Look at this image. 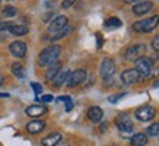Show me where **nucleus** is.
Here are the masks:
<instances>
[{"label":"nucleus","mask_w":159,"mask_h":146,"mask_svg":"<svg viewBox=\"0 0 159 146\" xmlns=\"http://www.w3.org/2000/svg\"><path fill=\"white\" fill-rule=\"evenodd\" d=\"M60 53H61V48H60L58 45L45 47V48L39 53V57H38L39 66H51V64L57 63L58 57H60Z\"/></svg>","instance_id":"nucleus-1"},{"label":"nucleus","mask_w":159,"mask_h":146,"mask_svg":"<svg viewBox=\"0 0 159 146\" xmlns=\"http://www.w3.org/2000/svg\"><path fill=\"white\" fill-rule=\"evenodd\" d=\"M159 25V16H152V18H148V19L139 21V22H134L133 25V29L136 32H142V34H146V32H150L153 31L156 26Z\"/></svg>","instance_id":"nucleus-2"},{"label":"nucleus","mask_w":159,"mask_h":146,"mask_svg":"<svg viewBox=\"0 0 159 146\" xmlns=\"http://www.w3.org/2000/svg\"><path fill=\"white\" fill-rule=\"evenodd\" d=\"M152 66H153V62H152V58H149V57H140L139 60H136V70L140 73L142 78L150 75Z\"/></svg>","instance_id":"nucleus-3"},{"label":"nucleus","mask_w":159,"mask_h":146,"mask_svg":"<svg viewBox=\"0 0 159 146\" xmlns=\"http://www.w3.org/2000/svg\"><path fill=\"white\" fill-rule=\"evenodd\" d=\"M146 51V47L143 44H134L130 45L129 48L125 50V58L130 60V62H136L140 57H143V53Z\"/></svg>","instance_id":"nucleus-4"},{"label":"nucleus","mask_w":159,"mask_h":146,"mask_svg":"<svg viewBox=\"0 0 159 146\" xmlns=\"http://www.w3.org/2000/svg\"><path fill=\"white\" fill-rule=\"evenodd\" d=\"M99 73H101V76L104 80L112 78L114 73H116V63H114V60H111V58H104L102 63H101Z\"/></svg>","instance_id":"nucleus-5"},{"label":"nucleus","mask_w":159,"mask_h":146,"mask_svg":"<svg viewBox=\"0 0 159 146\" xmlns=\"http://www.w3.org/2000/svg\"><path fill=\"white\" fill-rule=\"evenodd\" d=\"M85 79H86V70L85 69H77V70H75V72H72L69 75L66 83H67L69 88H75L77 85H80Z\"/></svg>","instance_id":"nucleus-6"},{"label":"nucleus","mask_w":159,"mask_h":146,"mask_svg":"<svg viewBox=\"0 0 159 146\" xmlns=\"http://www.w3.org/2000/svg\"><path fill=\"white\" fill-rule=\"evenodd\" d=\"M155 114H156V110L150 105H143L136 110V118L139 121H150L155 117Z\"/></svg>","instance_id":"nucleus-7"},{"label":"nucleus","mask_w":159,"mask_h":146,"mask_svg":"<svg viewBox=\"0 0 159 146\" xmlns=\"http://www.w3.org/2000/svg\"><path fill=\"white\" fill-rule=\"evenodd\" d=\"M116 126L123 133H130L133 130V123H131L130 117L127 116V114H118L116 117Z\"/></svg>","instance_id":"nucleus-8"},{"label":"nucleus","mask_w":159,"mask_h":146,"mask_svg":"<svg viewBox=\"0 0 159 146\" xmlns=\"http://www.w3.org/2000/svg\"><path fill=\"white\" fill-rule=\"evenodd\" d=\"M67 24H69L67 16L60 15V16H57V18H54V19L51 21V24H50V26H48V31L51 34H57L58 31H61L63 28H66Z\"/></svg>","instance_id":"nucleus-9"},{"label":"nucleus","mask_w":159,"mask_h":146,"mask_svg":"<svg viewBox=\"0 0 159 146\" xmlns=\"http://www.w3.org/2000/svg\"><path fill=\"white\" fill-rule=\"evenodd\" d=\"M140 79H142V76L136 69H127V70L121 73V80H123L124 85H131L134 82H139Z\"/></svg>","instance_id":"nucleus-10"},{"label":"nucleus","mask_w":159,"mask_h":146,"mask_svg":"<svg viewBox=\"0 0 159 146\" xmlns=\"http://www.w3.org/2000/svg\"><path fill=\"white\" fill-rule=\"evenodd\" d=\"M9 50L15 57L22 58V57H25V54H26V50L28 48H26V44L22 43V41H13V43L9 45Z\"/></svg>","instance_id":"nucleus-11"},{"label":"nucleus","mask_w":159,"mask_h":146,"mask_svg":"<svg viewBox=\"0 0 159 146\" xmlns=\"http://www.w3.org/2000/svg\"><path fill=\"white\" fill-rule=\"evenodd\" d=\"M152 7H153V3H152V2H140V3L133 6V13L140 16V15H145L146 12L152 10Z\"/></svg>","instance_id":"nucleus-12"},{"label":"nucleus","mask_w":159,"mask_h":146,"mask_svg":"<svg viewBox=\"0 0 159 146\" xmlns=\"http://www.w3.org/2000/svg\"><path fill=\"white\" fill-rule=\"evenodd\" d=\"M47 107H44V105H31V107H28L26 110H25V112H26V116L29 117H41L44 116V114H47Z\"/></svg>","instance_id":"nucleus-13"},{"label":"nucleus","mask_w":159,"mask_h":146,"mask_svg":"<svg viewBox=\"0 0 159 146\" xmlns=\"http://www.w3.org/2000/svg\"><path fill=\"white\" fill-rule=\"evenodd\" d=\"M69 75H70V72H69L67 69H61L60 72L56 75V78L53 79V85L56 88H60L63 86L64 83L67 82V78H69Z\"/></svg>","instance_id":"nucleus-14"},{"label":"nucleus","mask_w":159,"mask_h":146,"mask_svg":"<svg viewBox=\"0 0 159 146\" xmlns=\"http://www.w3.org/2000/svg\"><path fill=\"white\" fill-rule=\"evenodd\" d=\"M102 117H104V111H102V108L91 107L89 110H88V118H89L92 123H99L102 120Z\"/></svg>","instance_id":"nucleus-15"},{"label":"nucleus","mask_w":159,"mask_h":146,"mask_svg":"<svg viewBox=\"0 0 159 146\" xmlns=\"http://www.w3.org/2000/svg\"><path fill=\"white\" fill-rule=\"evenodd\" d=\"M44 129H45V121H43V120H34V121H29L26 124V130L32 135H37L39 131H43Z\"/></svg>","instance_id":"nucleus-16"},{"label":"nucleus","mask_w":159,"mask_h":146,"mask_svg":"<svg viewBox=\"0 0 159 146\" xmlns=\"http://www.w3.org/2000/svg\"><path fill=\"white\" fill-rule=\"evenodd\" d=\"M61 140V135L60 133H51L48 136H45L41 140V145L43 146H56L57 143H60Z\"/></svg>","instance_id":"nucleus-17"},{"label":"nucleus","mask_w":159,"mask_h":146,"mask_svg":"<svg viewBox=\"0 0 159 146\" xmlns=\"http://www.w3.org/2000/svg\"><path fill=\"white\" fill-rule=\"evenodd\" d=\"M60 70H61V64L58 63V62L51 64V66H48L47 72H45V79H47V80H53V79L56 78V75H57Z\"/></svg>","instance_id":"nucleus-18"},{"label":"nucleus","mask_w":159,"mask_h":146,"mask_svg":"<svg viewBox=\"0 0 159 146\" xmlns=\"http://www.w3.org/2000/svg\"><path fill=\"white\" fill-rule=\"evenodd\" d=\"M28 31H29V28L26 26V25H13V26L9 29L10 34L16 35V37H22V35H26V34H28Z\"/></svg>","instance_id":"nucleus-19"},{"label":"nucleus","mask_w":159,"mask_h":146,"mask_svg":"<svg viewBox=\"0 0 159 146\" xmlns=\"http://www.w3.org/2000/svg\"><path fill=\"white\" fill-rule=\"evenodd\" d=\"M148 143V136L145 133H137L131 137V145L133 146H145Z\"/></svg>","instance_id":"nucleus-20"},{"label":"nucleus","mask_w":159,"mask_h":146,"mask_svg":"<svg viewBox=\"0 0 159 146\" xmlns=\"http://www.w3.org/2000/svg\"><path fill=\"white\" fill-rule=\"evenodd\" d=\"M12 73H13L16 78H24L25 76V70H24V66L20 63H13L12 64Z\"/></svg>","instance_id":"nucleus-21"},{"label":"nucleus","mask_w":159,"mask_h":146,"mask_svg":"<svg viewBox=\"0 0 159 146\" xmlns=\"http://www.w3.org/2000/svg\"><path fill=\"white\" fill-rule=\"evenodd\" d=\"M121 21L118 18H110L105 21V28H120Z\"/></svg>","instance_id":"nucleus-22"},{"label":"nucleus","mask_w":159,"mask_h":146,"mask_svg":"<svg viewBox=\"0 0 159 146\" xmlns=\"http://www.w3.org/2000/svg\"><path fill=\"white\" fill-rule=\"evenodd\" d=\"M146 131H148V135H149V136H158L159 135V123H153V124H150Z\"/></svg>","instance_id":"nucleus-23"},{"label":"nucleus","mask_w":159,"mask_h":146,"mask_svg":"<svg viewBox=\"0 0 159 146\" xmlns=\"http://www.w3.org/2000/svg\"><path fill=\"white\" fill-rule=\"evenodd\" d=\"M70 31H72V29H70V26H69V25H67L66 28H63L61 31H58V32H57V34H56V35H53V39H54V41H56V39H60V38H63V37H66V35H67L69 32H70Z\"/></svg>","instance_id":"nucleus-24"},{"label":"nucleus","mask_w":159,"mask_h":146,"mask_svg":"<svg viewBox=\"0 0 159 146\" xmlns=\"http://www.w3.org/2000/svg\"><path fill=\"white\" fill-rule=\"evenodd\" d=\"M16 13H18V9H16V7H13V6H6L5 9H3V15H5V16H7V18L15 16Z\"/></svg>","instance_id":"nucleus-25"},{"label":"nucleus","mask_w":159,"mask_h":146,"mask_svg":"<svg viewBox=\"0 0 159 146\" xmlns=\"http://www.w3.org/2000/svg\"><path fill=\"white\" fill-rule=\"evenodd\" d=\"M58 101H64L66 104H67V105H66V110H67V111H70V110L73 108V102L69 97H60L58 98Z\"/></svg>","instance_id":"nucleus-26"},{"label":"nucleus","mask_w":159,"mask_h":146,"mask_svg":"<svg viewBox=\"0 0 159 146\" xmlns=\"http://www.w3.org/2000/svg\"><path fill=\"white\" fill-rule=\"evenodd\" d=\"M13 25V22H0V31H9Z\"/></svg>","instance_id":"nucleus-27"},{"label":"nucleus","mask_w":159,"mask_h":146,"mask_svg":"<svg viewBox=\"0 0 159 146\" xmlns=\"http://www.w3.org/2000/svg\"><path fill=\"white\" fill-rule=\"evenodd\" d=\"M31 88L34 89L35 95H39V94L43 92V86H41L39 83H35V82H32V83H31Z\"/></svg>","instance_id":"nucleus-28"},{"label":"nucleus","mask_w":159,"mask_h":146,"mask_svg":"<svg viewBox=\"0 0 159 146\" xmlns=\"http://www.w3.org/2000/svg\"><path fill=\"white\" fill-rule=\"evenodd\" d=\"M76 2H77V0H64V2L61 3V7H63V9H67V7H70L72 5H75Z\"/></svg>","instance_id":"nucleus-29"},{"label":"nucleus","mask_w":159,"mask_h":146,"mask_svg":"<svg viewBox=\"0 0 159 146\" xmlns=\"http://www.w3.org/2000/svg\"><path fill=\"white\" fill-rule=\"evenodd\" d=\"M152 47H153L155 50H158V51H159V35H156V37L152 39Z\"/></svg>","instance_id":"nucleus-30"},{"label":"nucleus","mask_w":159,"mask_h":146,"mask_svg":"<svg viewBox=\"0 0 159 146\" xmlns=\"http://www.w3.org/2000/svg\"><path fill=\"white\" fill-rule=\"evenodd\" d=\"M123 97H124V94H120V95H114V97H110V98H108V101H110L111 104H114V102H117L118 99H120V98H123Z\"/></svg>","instance_id":"nucleus-31"},{"label":"nucleus","mask_w":159,"mask_h":146,"mask_svg":"<svg viewBox=\"0 0 159 146\" xmlns=\"http://www.w3.org/2000/svg\"><path fill=\"white\" fill-rule=\"evenodd\" d=\"M54 98H53V95H43V97L39 98V101L41 102H51Z\"/></svg>","instance_id":"nucleus-32"},{"label":"nucleus","mask_w":159,"mask_h":146,"mask_svg":"<svg viewBox=\"0 0 159 146\" xmlns=\"http://www.w3.org/2000/svg\"><path fill=\"white\" fill-rule=\"evenodd\" d=\"M124 2L127 3V5H131V3H136V5H137V3H140L142 0H124Z\"/></svg>","instance_id":"nucleus-33"},{"label":"nucleus","mask_w":159,"mask_h":146,"mask_svg":"<svg viewBox=\"0 0 159 146\" xmlns=\"http://www.w3.org/2000/svg\"><path fill=\"white\" fill-rule=\"evenodd\" d=\"M153 86H155V88H159V79H158V80H156V82L153 83Z\"/></svg>","instance_id":"nucleus-34"},{"label":"nucleus","mask_w":159,"mask_h":146,"mask_svg":"<svg viewBox=\"0 0 159 146\" xmlns=\"http://www.w3.org/2000/svg\"><path fill=\"white\" fill-rule=\"evenodd\" d=\"M3 83V78H2V75H0V85Z\"/></svg>","instance_id":"nucleus-35"}]
</instances>
